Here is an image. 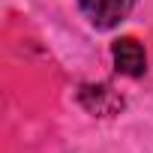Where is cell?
<instances>
[{"mask_svg": "<svg viewBox=\"0 0 153 153\" xmlns=\"http://www.w3.org/2000/svg\"><path fill=\"white\" fill-rule=\"evenodd\" d=\"M78 3L96 30H111L132 12L135 0H78Z\"/></svg>", "mask_w": 153, "mask_h": 153, "instance_id": "cell-1", "label": "cell"}, {"mask_svg": "<svg viewBox=\"0 0 153 153\" xmlns=\"http://www.w3.org/2000/svg\"><path fill=\"white\" fill-rule=\"evenodd\" d=\"M111 57H114V69L120 75H129V78H138L147 69V54H144L141 42L132 36H120L111 45Z\"/></svg>", "mask_w": 153, "mask_h": 153, "instance_id": "cell-2", "label": "cell"}, {"mask_svg": "<svg viewBox=\"0 0 153 153\" xmlns=\"http://www.w3.org/2000/svg\"><path fill=\"white\" fill-rule=\"evenodd\" d=\"M78 99L90 114H99V117H111L123 108V96L111 84H84L78 90Z\"/></svg>", "mask_w": 153, "mask_h": 153, "instance_id": "cell-3", "label": "cell"}]
</instances>
